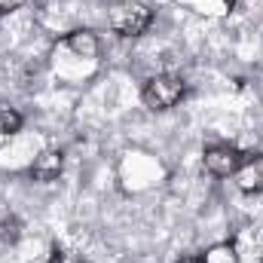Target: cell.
I'll return each mask as SVG.
<instances>
[{"label": "cell", "mask_w": 263, "mask_h": 263, "mask_svg": "<svg viewBox=\"0 0 263 263\" xmlns=\"http://www.w3.org/2000/svg\"><path fill=\"white\" fill-rule=\"evenodd\" d=\"M49 263H80V257H73V254H70V251H65V248H52Z\"/></svg>", "instance_id": "cell-10"}, {"label": "cell", "mask_w": 263, "mask_h": 263, "mask_svg": "<svg viewBox=\"0 0 263 263\" xmlns=\"http://www.w3.org/2000/svg\"><path fill=\"white\" fill-rule=\"evenodd\" d=\"M22 6H25V0H0V15H9V12H15Z\"/></svg>", "instance_id": "cell-12"}, {"label": "cell", "mask_w": 263, "mask_h": 263, "mask_svg": "<svg viewBox=\"0 0 263 263\" xmlns=\"http://www.w3.org/2000/svg\"><path fill=\"white\" fill-rule=\"evenodd\" d=\"M22 220L12 214V211H6V208H0V251H9V248H15L18 245V239H22Z\"/></svg>", "instance_id": "cell-7"}, {"label": "cell", "mask_w": 263, "mask_h": 263, "mask_svg": "<svg viewBox=\"0 0 263 263\" xmlns=\"http://www.w3.org/2000/svg\"><path fill=\"white\" fill-rule=\"evenodd\" d=\"M178 263H202V260H199V257H181Z\"/></svg>", "instance_id": "cell-14"}, {"label": "cell", "mask_w": 263, "mask_h": 263, "mask_svg": "<svg viewBox=\"0 0 263 263\" xmlns=\"http://www.w3.org/2000/svg\"><path fill=\"white\" fill-rule=\"evenodd\" d=\"M242 162V153L233 144H211L202 153V165L211 178H233Z\"/></svg>", "instance_id": "cell-3"}, {"label": "cell", "mask_w": 263, "mask_h": 263, "mask_svg": "<svg viewBox=\"0 0 263 263\" xmlns=\"http://www.w3.org/2000/svg\"><path fill=\"white\" fill-rule=\"evenodd\" d=\"M25 126V120H22V114L15 110V107H9L6 101H0V147L6 144V141H12L18 132Z\"/></svg>", "instance_id": "cell-9"}, {"label": "cell", "mask_w": 263, "mask_h": 263, "mask_svg": "<svg viewBox=\"0 0 263 263\" xmlns=\"http://www.w3.org/2000/svg\"><path fill=\"white\" fill-rule=\"evenodd\" d=\"M248 199L254 202V214L263 220V190H260V193H254V196H248Z\"/></svg>", "instance_id": "cell-13"}, {"label": "cell", "mask_w": 263, "mask_h": 263, "mask_svg": "<svg viewBox=\"0 0 263 263\" xmlns=\"http://www.w3.org/2000/svg\"><path fill=\"white\" fill-rule=\"evenodd\" d=\"M62 46H65L73 59H80V62H95V59L101 55V40H98V34L89 31V28H77V31L65 34Z\"/></svg>", "instance_id": "cell-6"}, {"label": "cell", "mask_w": 263, "mask_h": 263, "mask_svg": "<svg viewBox=\"0 0 263 263\" xmlns=\"http://www.w3.org/2000/svg\"><path fill=\"white\" fill-rule=\"evenodd\" d=\"M254 230V239H251V248H254V257L263 263V223L260 227H251Z\"/></svg>", "instance_id": "cell-11"}, {"label": "cell", "mask_w": 263, "mask_h": 263, "mask_svg": "<svg viewBox=\"0 0 263 263\" xmlns=\"http://www.w3.org/2000/svg\"><path fill=\"white\" fill-rule=\"evenodd\" d=\"M236 187L245 196H254L263 190V153H242V162L236 168Z\"/></svg>", "instance_id": "cell-4"}, {"label": "cell", "mask_w": 263, "mask_h": 263, "mask_svg": "<svg viewBox=\"0 0 263 263\" xmlns=\"http://www.w3.org/2000/svg\"><path fill=\"white\" fill-rule=\"evenodd\" d=\"M199 260L202 263H242V254H239L236 242H214V245H208L199 254Z\"/></svg>", "instance_id": "cell-8"}, {"label": "cell", "mask_w": 263, "mask_h": 263, "mask_svg": "<svg viewBox=\"0 0 263 263\" xmlns=\"http://www.w3.org/2000/svg\"><path fill=\"white\" fill-rule=\"evenodd\" d=\"M62 168H65V153L55 150V147H43V150L34 156L28 175H31L37 184H52V181H59Z\"/></svg>", "instance_id": "cell-5"}, {"label": "cell", "mask_w": 263, "mask_h": 263, "mask_svg": "<svg viewBox=\"0 0 263 263\" xmlns=\"http://www.w3.org/2000/svg\"><path fill=\"white\" fill-rule=\"evenodd\" d=\"M107 25L117 37L135 40L153 25V9L144 0H114L107 6Z\"/></svg>", "instance_id": "cell-1"}, {"label": "cell", "mask_w": 263, "mask_h": 263, "mask_svg": "<svg viewBox=\"0 0 263 263\" xmlns=\"http://www.w3.org/2000/svg\"><path fill=\"white\" fill-rule=\"evenodd\" d=\"M184 95H187V83L178 73H153L141 86V101L150 114H165V110L178 107L184 101Z\"/></svg>", "instance_id": "cell-2"}]
</instances>
